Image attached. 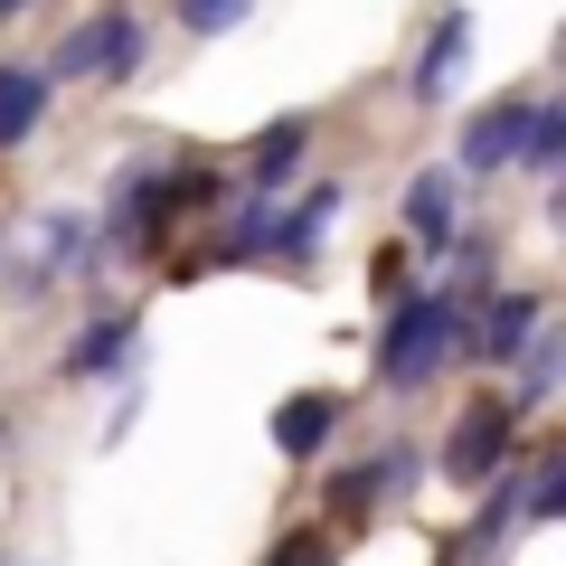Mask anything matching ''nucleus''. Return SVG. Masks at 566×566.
I'll return each instance as SVG.
<instances>
[{
	"label": "nucleus",
	"mask_w": 566,
	"mask_h": 566,
	"mask_svg": "<svg viewBox=\"0 0 566 566\" xmlns=\"http://www.w3.org/2000/svg\"><path fill=\"white\" fill-rule=\"evenodd\" d=\"M453 349H463V293H406V303L387 312V331H378V387L406 397V387H424Z\"/></svg>",
	"instance_id": "obj_1"
},
{
	"label": "nucleus",
	"mask_w": 566,
	"mask_h": 566,
	"mask_svg": "<svg viewBox=\"0 0 566 566\" xmlns=\"http://www.w3.org/2000/svg\"><path fill=\"white\" fill-rule=\"evenodd\" d=\"M189 199H208V180L199 170H123V189H114V208H104V227H95V245H114V255H161V237H170V218H180Z\"/></svg>",
	"instance_id": "obj_2"
},
{
	"label": "nucleus",
	"mask_w": 566,
	"mask_h": 566,
	"mask_svg": "<svg viewBox=\"0 0 566 566\" xmlns=\"http://www.w3.org/2000/svg\"><path fill=\"white\" fill-rule=\"evenodd\" d=\"M142 66V10L133 0H104V10H85L76 29L57 39V57H48V76H104V85H123Z\"/></svg>",
	"instance_id": "obj_3"
},
{
	"label": "nucleus",
	"mask_w": 566,
	"mask_h": 566,
	"mask_svg": "<svg viewBox=\"0 0 566 566\" xmlns=\"http://www.w3.org/2000/svg\"><path fill=\"white\" fill-rule=\"evenodd\" d=\"M510 434H520V406L510 397H472L463 416H453V434H444V482H463V491H482L491 472L510 463Z\"/></svg>",
	"instance_id": "obj_4"
},
{
	"label": "nucleus",
	"mask_w": 566,
	"mask_h": 566,
	"mask_svg": "<svg viewBox=\"0 0 566 566\" xmlns=\"http://www.w3.org/2000/svg\"><path fill=\"white\" fill-rule=\"evenodd\" d=\"M416 444H387V453H368L359 472H331V520H368L378 501H397V491H416Z\"/></svg>",
	"instance_id": "obj_5"
},
{
	"label": "nucleus",
	"mask_w": 566,
	"mask_h": 566,
	"mask_svg": "<svg viewBox=\"0 0 566 566\" xmlns=\"http://www.w3.org/2000/svg\"><path fill=\"white\" fill-rule=\"evenodd\" d=\"M463 57H472V10L453 0V10H434V39H424V57L406 66V95H416V104H444L453 76H463Z\"/></svg>",
	"instance_id": "obj_6"
},
{
	"label": "nucleus",
	"mask_w": 566,
	"mask_h": 566,
	"mask_svg": "<svg viewBox=\"0 0 566 566\" xmlns=\"http://www.w3.org/2000/svg\"><path fill=\"white\" fill-rule=\"evenodd\" d=\"M538 322H547V303H538V293H491V303H482V322H463V349H482L491 368H510V359L528 349V331H538Z\"/></svg>",
	"instance_id": "obj_7"
},
{
	"label": "nucleus",
	"mask_w": 566,
	"mask_h": 566,
	"mask_svg": "<svg viewBox=\"0 0 566 566\" xmlns=\"http://www.w3.org/2000/svg\"><path fill=\"white\" fill-rule=\"evenodd\" d=\"M520 123H528V95H501V104H482V114L463 123V151H453V170H510V151H520Z\"/></svg>",
	"instance_id": "obj_8"
},
{
	"label": "nucleus",
	"mask_w": 566,
	"mask_h": 566,
	"mask_svg": "<svg viewBox=\"0 0 566 566\" xmlns=\"http://www.w3.org/2000/svg\"><path fill=\"white\" fill-rule=\"evenodd\" d=\"M142 349V312H95V322L66 340V378H104V368H123Z\"/></svg>",
	"instance_id": "obj_9"
},
{
	"label": "nucleus",
	"mask_w": 566,
	"mask_h": 566,
	"mask_svg": "<svg viewBox=\"0 0 566 566\" xmlns=\"http://www.w3.org/2000/svg\"><path fill=\"white\" fill-rule=\"evenodd\" d=\"M48 104H57V76L48 66H0V151H20L48 123Z\"/></svg>",
	"instance_id": "obj_10"
},
{
	"label": "nucleus",
	"mask_w": 566,
	"mask_h": 566,
	"mask_svg": "<svg viewBox=\"0 0 566 566\" xmlns=\"http://www.w3.org/2000/svg\"><path fill=\"white\" fill-rule=\"evenodd\" d=\"M303 151H312V123H303V114H283L274 133H264L255 151H245V189H255V199H274V189H293V170H303Z\"/></svg>",
	"instance_id": "obj_11"
},
{
	"label": "nucleus",
	"mask_w": 566,
	"mask_h": 566,
	"mask_svg": "<svg viewBox=\"0 0 566 566\" xmlns=\"http://www.w3.org/2000/svg\"><path fill=\"white\" fill-rule=\"evenodd\" d=\"M397 208H406V237H416L424 255H444V245H453V170H416Z\"/></svg>",
	"instance_id": "obj_12"
},
{
	"label": "nucleus",
	"mask_w": 566,
	"mask_h": 566,
	"mask_svg": "<svg viewBox=\"0 0 566 566\" xmlns=\"http://www.w3.org/2000/svg\"><path fill=\"white\" fill-rule=\"evenodd\" d=\"M340 434V397H322V387H303V397L274 416V444H283V463H312V453Z\"/></svg>",
	"instance_id": "obj_13"
},
{
	"label": "nucleus",
	"mask_w": 566,
	"mask_h": 566,
	"mask_svg": "<svg viewBox=\"0 0 566 566\" xmlns=\"http://www.w3.org/2000/svg\"><path fill=\"white\" fill-rule=\"evenodd\" d=\"M331 208H340V180H322L303 208H283V218H274V237H264V255H283V264H312V255H322V227H331Z\"/></svg>",
	"instance_id": "obj_14"
},
{
	"label": "nucleus",
	"mask_w": 566,
	"mask_h": 566,
	"mask_svg": "<svg viewBox=\"0 0 566 566\" xmlns=\"http://www.w3.org/2000/svg\"><path fill=\"white\" fill-rule=\"evenodd\" d=\"M95 255H104V245H95V227H85V218H66V208H57V218L39 227V264H29V283L85 274V264H95Z\"/></svg>",
	"instance_id": "obj_15"
},
{
	"label": "nucleus",
	"mask_w": 566,
	"mask_h": 566,
	"mask_svg": "<svg viewBox=\"0 0 566 566\" xmlns=\"http://www.w3.org/2000/svg\"><path fill=\"white\" fill-rule=\"evenodd\" d=\"M566 161V114L547 95H528V123H520V151H510V170H528V180H557Z\"/></svg>",
	"instance_id": "obj_16"
},
{
	"label": "nucleus",
	"mask_w": 566,
	"mask_h": 566,
	"mask_svg": "<svg viewBox=\"0 0 566 566\" xmlns=\"http://www.w3.org/2000/svg\"><path fill=\"white\" fill-rule=\"evenodd\" d=\"M557 368H566V331L538 322V331H528V349H520V397H510V406H520V416H528V406H547V397H557Z\"/></svg>",
	"instance_id": "obj_17"
},
{
	"label": "nucleus",
	"mask_w": 566,
	"mask_h": 566,
	"mask_svg": "<svg viewBox=\"0 0 566 566\" xmlns=\"http://www.w3.org/2000/svg\"><path fill=\"white\" fill-rule=\"evenodd\" d=\"M566 510V453H538V463H520V520L547 528Z\"/></svg>",
	"instance_id": "obj_18"
},
{
	"label": "nucleus",
	"mask_w": 566,
	"mask_h": 566,
	"mask_svg": "<svg viewBox=\"0 0 566 566\" xmlns=\"http://www.w3.org/2000/svg\"><path fill=\"white\" fill-rule=\"evenodd\" d=\"M264 566H340V547L322 538V528H293V538H274V557Z\"/></svg>",
	"instance_id": "obj_19"
},
{
	"label": "nucleus",
	"mask_w": 566,
	"mask_h": 566,
	"mask_svg": "<svg viewBox=\"0 0 566 566\" xmlns=\"http://www.w3.org/2000/svg\"><path fill=\"white\" fill-rule=\"evenodd\" d=\"M180 20L199 29V39H218V29H237V20H245V0H180Z\"/></svg>",
	"instance_id": "obj_20"
},
{
	"label": "nucleus",
	"mask_w": 566,
	"mask_h": 566,
	"mask_svg": "<svg viewBox=\"0 0 566 566\" xmlns=\"http://www.w3.org/2000/svg\"><path fill=\"white\" fill-rule=\"evenodd\" d=\"M20 10H29V0H0V29H10V20H20Z\"/></svg>",
	"instance_id": "obj_21"
}]
</instances>
